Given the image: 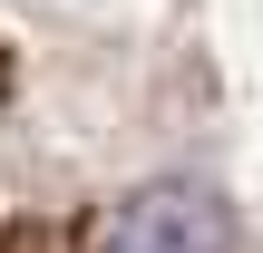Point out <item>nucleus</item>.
I'll use <instances>...</instances> for the list:
<instances>
[{"instance_id":"f257e3e1","label":"nucleus","mask_w":263,"mask_h":253,"mask_svg":"<svg viewBox=\"0 0 263 253\" xmlns=\"http://www.w3.org/2000/svg\"><path fill=\"white\" fill-rule=\"evenodd\" d=\"M244 137L263 0H0V224Z\"/></svg>"}]
</instances>
